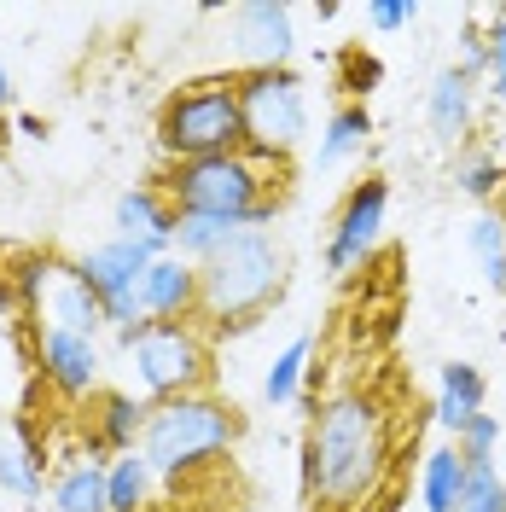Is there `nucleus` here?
<instances>
[{
	"label": "nucleus",
	"mask_w": 506,
	"mask_h": 512,
	"mask_svg": "<svg viewBox=\"0 0 506 512\" xmlns=\"http://www.w3.org/2000/svg\"><path fill=\"white\" fill-rule=\"evenodd\" d=\"M384 414L367 390H338L303 431V501L309 512H361L384 478Z\"/></svg>",
	"instance_id": "nucleus-1"
},
{
	"label": "nucleus",
	"mask_w": 506,
	"mask_h": 512,
	"mask_svg": "<svg viewBox=\"0 0 506 512\" xmlns=\"http://www.w3.org/2000/svg\"><path fill=\"white\" fill-rule=\"evenodd\" d=\"M152 187L169 198L175 216H216V222H233L245 233H268V222L291 204V158L245 146L227 158L163 163Z\"/></svg>",
	"instance_id": "nucleus-2"
},
{
	"label": "nucleus",
	"mask_w": 506,
	"mask_h": 512,
	"mask_svg": "<svg viewBox=\"0 0 506 512\" xmlns=\"http://www.w3.org/2000/svg\"><path fill=\"white\" fill-rule=\"evenodd\" d=\"M239 437H245V414L222 402L216 390H198V396H175V402L152 408L140 454L152 460V472L163 483H187L204 466H216L222 454H233Z\"/></svg>",
	"instance_id": "nucleus-3"
},
{
	"label": "nucleus",
	"mask_w": 506,
	"mask_h": 512,
	"mask_svg": "<svg viewBox=\"0 0 506 512\" xmlns=\"http://www.w3.org/2000/svg\"><path fill=\"white\" fill-rule=\"evenodd\" d=\"M285 291V251L274 233H239L227 251L198 262V320L216 332H251Z\"/></svg>",
	"instance_id": "nucleus-4"
},
{
	"label": "nucleus",
	"mask_w": 506,
	"mask_h": 512,
	"mask_svg": "<svg viewBox=\"0 0 506 512\" xmlns=\"http://www.w3.org/2000/svg\"><path fill=\"white\" fill-rule=\"evenodd\" d=\"M245 146H251V134H245V105H239V70L181 82V88L158 105L163 163L227 158V152H245Z\"/></svg>",
	"instance_id": "nucleus-5"
},
{
	"label": "nucleus",
	"mask_w": 506,
	"mask_h": 512,
	"mask_svg": "<svg viewBox=\"0 0 506 512\" xmlns=\"http://www.w3.org/2000/svg\"><path fill=\"white\" fill-rule=\"evenodd\" d=\"M117 344L134 361V379L146 390V402H175V396H198L210 390V338L198 332V320H146L117 332Z\"/></svg>",
	"instance_id": "nucleus-6"
},
{
	"label": "nucleus",
	"mask_w": 506,
	"mask_h": 512,
	"mask_svg": "<svg viewBox=\"0 0 506 512\" xmlns=\"http://www.w3.org/2000/svg\"><path fill=\"white\" fill-rule=\"evenodd\" d=\"M239 105H245V134L251 146L291 158L309 134V82L291 64H268V70H239Z\"/></svg>",
	"instance_id": "nucleus-7"
},
{
	"label": "nucleus",
	"mask_w": 506,
	"mask_h": 512,
	"mask_svg": "<svg viewBox=\"0 0 506 512\" xmlns=\"http://www.w3.org/2000/svg\"><path fill=\"white\" fill-rule=\"evenodd\" d=\"M158 262L152 245H140V239H105L94 245L88 256H76V268H82V280L94 286L99 309H105V326L111 332H128V326H146V303H140V280H146V268Z\"/></svg>",
	"instance_id": "nucleus-8"
},
{
	"label": "nucleus",
	"mask_w": 506,
	"mask_h": 512,
	"mask_svg": "<svg viewBox=\"0 0 506 512\" xmlns=\"http://www.w3.org/2000/svg\"><path fill=\"white\" fill-rule=\"evenodd\" d=\"M384 216H390V181H384V175H361V181L344 192L338 216H332V233H326V274H355V268H367L373 251H379V239H384Z\"/></svg>",
	"instance_id": "nucleus-9"
},
{
	"label": "nucleus",
	"mask_w": 506,
	"mask_h": 512,
	"mask_svg": "<svg viewBox=\"0 0 506 512\" xmlns=\"http://www.w3.org/2000/svg\"><path fill=\"white\" fill-rule=\"evenodd\" d=\"M24 320L47 326V332L99 338V326H105V309H99L94 286L82 280V268H76V262H64V256H53V268H47V280H41V297H35V309H30Z\"/></svg>",
	"instance_id": "nucleus-10"
},
{
	"label": "nucleus",
	"mask_w": 506,
	"mask_h": 512,
	"mask_svg": "<svg viewBox=\"0 0 506 512\" xmlns=\"http://www.w3.org/2000/svg\"><path fill=\"white\" fill-rule=\"evenodd\" d=\"M82 414H88V448H82V454H94V460H117V454H134V448H140L146 419H152V402L99 384L94 396L82 402Z\"/></svg>",
	"instance_id": "nucleus-11"
},
{
	"label": "nucleus",
	"mask_w": 506,
	"mask_h": 512,
	"mask_svg": "<svg viewBox=\"0 0 506 512\" xmlns=\"http://www.w3.org/2000/svg\"><path fill=\"white\" fill-rule=\"evenodd\" d=\"M35 367H41V379L53 384L59 396H70V402H88V396L99 390V367H105V355H99L94 338L35 326Z\"/></svg>",
	"instance_id": "nucleus-12"
},
{
	"label": "nucleus",
	"mask_w": 506,
	"mask_h": 512,
	"mask_svg": "<svg viewBox=\"0 0 506 512\" xmlns=\"http://www.w3.org/2000/svg\"><path fill=\"white\" fill-rule=\"evenodd\" d=\"M233 35H239L245 70L291 64V53H297V12L285 0H245L233 12Z\"/></svg>",
	"instance_id": "nucleus-13"
},
{
	"label": "nucleus",
	"mask_w": 506,
	"mask_h": 512,
	"mask_svg": "<svg viewBox=\"0 0 506 512\" xmlns=\"http://www.w3.org/2000/svg\"><path fill=\"white\" fill-rule=\"evenodd\" d=\"M175 210H169V198H163L152 181L146 187H134L117 198V210H111V227H117V239H140V245H152L158 256H175Z\"/></svg>",
	"instance_id": "nucleus-14"
},
{
	"label": "nucleus",
	"mask_w": 506,
	"mask_h": 512,
	"mask_svg": "<svg viewBox=\"0 0 506 512\" xmlns=\"http://www.w3.org/2000/svg\"><path fill=\"white\" fill-rule=\"evenodd\" d=\"M146 320H198V268L187 256H158L140 280Z\"/></svg>",
	"instance_id": "nucleus-15"
},
{
	"label": "nucleus",
	"mask_w": 506,
	"mask_h": 512,
	"mask_svg": "<svg viewBox=\"0 0 506 512\" xmlns=\"http://www.w3.org/2000/svg\"><path fill=\"white\" fill-rule=\"evenodd\" d=\"M425 117H431V134H437V140H466V134H472L477 82L460 70V64L437 70V82H431V94H425Z\"/></svg>",
	"instance_id": "nucleus-16"
},
{
	"label": "nucleus",
	"mask_w": 506,
	"mask_h": 512,
	"mask_svg": "<svg viewBox=\"0 0 506 512\" xmlns=\"http://www.w3.org/2000/svg\"><path fill=\"white\" fill-rule=\"evenodd\" d=\"M483 402H489L483 367H477V361H443V373H437V408H431L437 425L460 437V425L483 414Z\"/></svg>",
	"instance_id": "nucleus-17"
},
{
	"label": "nucleus",
	"mask_w": 506,
	"mask_h": 512,
	"mask_svg": "<svg viewBox=\"0 0 506 512\" xmlns=\"http://www.w3.org/2000/svg\"><path fill=\"white\" fill-rule=\"evenodd\" d=\"M0 489L18 501H41V489H47V454L24 443V431L12 419H0Z\"/></svg>",
	"instance_id": "nucleus-18"
},
{
	"label": "nucleus",
	"mask_w": 506,
	"mask_h": 512,
	"mask_svg": "<svg viewBox=\"0 0 506 512\" xmlns=\"http://www.w3.org/2000/svg\"><path fill=\"white\" fill-rule=\"evenodd\" d=\"M152 495H158V472L140 448L105 460V512H152L158 507Z\"/></svg>",
	"instance_id": "nucleus-19"
},
{
	"label": "nucleus",
	"mask_w": 506,
	"mask_h": 512,
	"mask_svg": "<svg viewBox=\"0 0 506 512\" xmlns=\"http://www.w3.org/2000/svg\"><path fill=\"white\" fill-rule=\"evenodd\" d=\"M47 501H53V512H105V460L70 454L59 478L47 483Z\"/></svg>",
	"instance_id": "nucleus-20"
},
{
	"label": "nucleus",
	"mask_w": 506,
	"mask_h": 512,
	"mask_svg": "<svg viewBox=\"0 0 506 512\" xmlns=\"http://www.w3.org/2000/svg\"><path fill=\"white\" fill-rule=\"evenodd\" d=\"M466 454L454 443H437L425 454V466H419V501L425 512H460V495H466Z\"/></svg>",
	"instance_id": "nucleus-21"
},
{
	"label": "nucleus",
	"mask_w": 506,
	"mask_h": 512,
	"mask_svg": "<svg viewBox=\"0 0 506 512\" xmlns=\"http://www.w3.org/2000/svg\"><path fill=\"white\" fill-rule=\"evenodd\" d=\"M367 140H373V111L367 105H338L332 117H326V134H320V169H338V163L361 158L367 152Z\"/></svg>",
	"instance_id": "nucleus-22"
},
{
	"label": "nucleus",
	"mask_w": 506,
	"mask_h": 512,
	"mask_svg": "<svg viewBox=\"0 0 506 512\" xmlns=\"http://www.w3.org/2000/svg\"><path fill=\"white\" fill-rule=\"evenodd\" d=\"M332 82H338V105H367V99L384 88V59L367 53L361 41H349V47H338Z\"/></svg>",
	"instance_id": "nucleus-23"
},
{
	"label": "nucleus",
	"mask_w": 506,
	"mask_h": 512,
	"mask_svg": "<svg viewBox=\"0 0 506 512\" xmlns=\"http://www.w3.org/2000/svg\"><path fill=\"white\" fill-rule=\"evenodd\" d=\"M466 251H472L477 268H483V286L506 297V222L495 210H477L472 222H466Z\"/></svg>",
	"instance_id": "nucleus-24"
},
{
	"label": "nucleus",
	"mask_w": 506,
	"mask_h": 512,
	"mask_svg": "<svg viewBox=\"0 0 506 512\" xmlns=\"http://www.w3.org/2000/svg\"><path fill=\"white\" fill-rule=\"evenodd\" d=\"M309 355H315V338L303 332V338H291L280 350V361L268 367V379H262V402L268 408H291V402H303V373H309Z\"/></svg>",
	"instance_id": "nucleus-25"
},
{
	"label": "nucleus",
	"mask_w": 506,
	"mask_h": 512,
	"mask_svg": "<svg viewBox=\"0 0 506 512\" xmlns=\"http://www.w3.org/2000/svg\"><path fill=\"white\" fill-rule=\"evenodd\" d=\"M239 233H245V227L216 222V216H181V222H175V256H187L192 268H198V262H210L216 251H227Z\"/></svg>",
	"instance_id": "nucleus-26"
},
{
	"label": "nucleus",
	"mask_w": 506,
	"mask_h": 512,
	"mask_svg": "<svg viewBox=\"0 0 506 512\" xmlns=\"http://www.w3.org/2000/svg\"><path fill=\"white\" fill-rule=\"evenodd\" d=\"M501 181H506V163L495 158L489 146H477V152H466V158H460V169H454V187L466 192L472 204H483V210L495 204V192H501Z\"/></svg>",
	"instance_id": "nucleus-27"
},
{
	"label": "nucleus",
	"mask_w": 506,
	"mask_h": 512,
	"mask_svg": "<svg viewBox=\"0 0 506 512\" xmlns=\"http://www.w3.org/2000/svg\"><path fill=\"white\" fill-rule=\"evenodd\" d=\"M460 512H506V478L495 460H472L466 472V495H460Z\"/></svg>",
	"instance_id": "nucleus-28"
},
{
	"label": "nucleus",
	"mask_w": 506,
	"mask_h": 512,
	"mask_svg": "<svg viewBox=\"0 0 506 512\" xmlns=\"http://www.w3.org/2000/svg\"><path fill=\"white\" fill-rule=\"evenodd\" d=\"M454 448L466 454V466L472 460H495V448H501V419L495 414H477L460 425V437H454Z\"/></svg>",
	"instance_id": "nucleus-29"
},
{
	"label": "nucleus",
	"mask_w": 506,
	"mask_h": 512,
	"mask_svg": "<svg viewBox=\"0 0 506 512\" xmlns=\"http://www.w3.org/2000/svg\"><path fill=\"white\" fill-rule=\"evenodd\" d=\"M460 70L466 76H489V18H466V30H460Z\"/></svg>",
	"instance_id": "nucleus-30"
},
{
	"label": "nucleus",
	"mask_w": 506,
	"mask_h": 512,
	"mask_svg": "<svg viewBox=\"0 0 506 512\" xmlns=\"http://www.w3.org/2000/svg\"><path fill=\"white\" fill-rule=\"evenodd\" d=\"M483 82H489V94L506 105V6L489 12V76H483Z\"/></svg>",
	"instance_id": "nucleus-31"
},
{
	"label": "nucleus",
	"mask_w": 506,
	"mask_h": 512,
	"mask_svg": "<svg viewBox=\"0 0 506 512\" xmlns=\"http://www.w3.org/2000/svg\"><path fill=\"white\" fill-rule=\"evenodd\" d=\"M413 18H419L413 0H373V6H367V24H373V30H402Z\"/></svg>",
	"instance_id": "nucleus-32"
},
{
	"label": "nucleus",
	"mask_w": 506,
	"mask_h": 512,
	"mask_svg": "<svg viewBox=\"0 0 506 512\" xmlns=\"http://www.w3.org/2000/svg\"><path fill=\"white\" fill-rule=\"evenodd\" d=\"M0 309L18 315V245H0Z\"/></svg>",
	"instance_id": "nucleus-33"
},
{
	"label": "nucleus",
	"mask_w": 506,
	"mask_h": 512,
	"mask_svg": "<svg viewBox=\"0 0 506 512\" xmlns=\"http://www.w3.org/2000/svg\"><path fill=\"white\" fill-rule=\"evenodd\" d=\"M12 94H18V88H12V76H6V64H0V117L12 111Z\"/></svg>",
	"instance_id": "nucleus-34"
},
{
	"label": "nucleus",
	"mask_w": 506,
	"mask_h": 512,
	"mask_svg": "<svg viewBox=\"0 0 506 512\" xmlns=\"http://www.w3.org/2000/svg\"><path fill=\"white\" fill-rule=\"evenodd\" d=\"M18 134H35V140H41V134H47V123H41V117H18Z\"/></svg>",
	"instance_id": "nucleus-35"
},
{
	"label": "nucleus",
	"mask_w": 506,
	"mask_h": 512,
	"mask_svg": "<svg viewBox=\"0 0 506 512\" xmlns=\"http://www.w3.org/2000/svg\"><path fill=\"white\" fill-rule=\"evenodd\" d=\"M489 210H495V216L506 222V181H501V192H495V204H489Z\"/></svg>",
	"instance_id": "nucleus-36"
},
{
	"label": "nucleus",
	"mask_w": 506,
	"mask_h": 512,
	"mask_svg": "<svg viewBox=\"0 0 506 512\" xmlns=\"http://www.w3.org/2000/svg\"><path fill=\"white\" fill-rule=\"evenodd\" d=\"M0 158H6V117H0Z\"/></svg>",
	"instance_id": "nucleus-37"
}]
</instances>
